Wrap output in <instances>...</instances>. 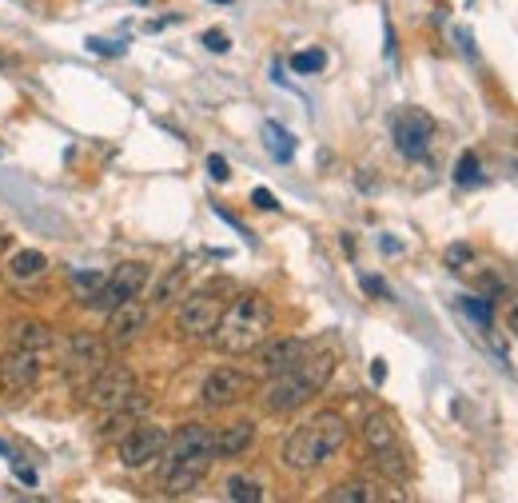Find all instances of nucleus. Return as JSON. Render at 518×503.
<instances>
[{"mask_svg":"<svg viewBox=\"0 0 518 503\" xmlns=\"http://www.w3.org/2000/svg\"><path fill=\"white\" fill-rule=\"evenodd\" d=\"M160 460V488L168 496H188L204 484V476L216 464V432L208 424H180L176 436H168Z\"/></svg>","mask_w":518,"mask_h":503,"instance_id":"f257e3e1","label":"nucleus"},{"mask_svg":"<svg viewBox=\"0 0 518 503\" xmlns=\"http://www.w3.org/2000/svg\"><path fill=\"white\" fill-rule=\"evenodd\" d=\"M331 372H335V356L311 348L295 368H287L279 376H267V388H263L259 400H263V408L271 416H287V412L303 408L315 392H323L327 380H331Z\"/></svg>","mask_w":518,"mask_h":503,"instance_id":"f03ea898","label":"nucleus"},{"mask_svg":"<svg viewBox=\"0 0 518 503\" xmlns=\"http://www.w3.org/2000/svg\"><path fill=\"white\" fill-rule=\"evenodd\" d=\"M271 320H275V312H271L267 296L240 292L224 308V316H220V324L212 332V344L220 352H228V356H248V352H256L259 344L271 336Z\"/></svg>","mask_w":518,"mask_h":503,"instance_id":"7ed1b4c3","label":"nucleus"},{"mask_svg":"<svg viewBox=\"0 0 518 503\" xmlns=\"http://www.w3.org/2000/svg\"><path fill=\"white\" fill-rule=\"evenodd\" d=\"M347 444V420L339 412H315L307 424H299L283 444V464L291 472H315L323 468L339 448Z\"/></svg>","mask_w":518,"mask_h":503,"instance_id":"20e7f679","label":"nucleus"},{"mask_svg":"<svg viewBox=\"0 0 518 503\" xmlns=\"http://www.w3.org/2000/svg\"><path fill=\"white\" fill-rule=\"evenodd\" d=\"M363 444H367L375 468H379L387 480H407L411 464H407V452H403V444H399V428H395V420H391L387 412H371V416L363 420Z\"/></svg>","mask_w":518,"mask_h":503,"instance_id":"39448f33","label":"nucleus"},{"mask_svg":"<svg viewBox=\"0 0 518 503\" xmlns=\"http://www.w3.org/2000/svg\"><path fill=\"white\" fill-rule=\"evenodd\" d=\"M148 284H152V264H144V260H124V264L112 268V276H104V284H100V292L88 300V308L112 312L116 304L144 296Z\"/></svg>","mask_w":518,"mask_h":503,"instance_id":"423d86ee","label":"nucleus"},{"mask_svg":"<svg viewBox=\"0 0 518 503\" xmlns=\"http://www.w3.org/2000/svg\"><path fill=\"white\" fill-rule=\"evenodd\" d=\"M224 308H228V300L220 296V288H200V292L184 296V304H180V312H176V324H180V332L192 336V340H212V332H216Z\"/></svg>","mask_w":518,"mask_h":503,"instance_id":"0eeeda50","label":"nucleus"},{"mask_svg":"<svg viewBox=\"0 0 518 503\" xmlns=\"http://www.w3.org/2000/svg\"><path fill=\"white\" fill-rule=\"evenodd\" d=\"M164 448H168V432L160 424H144L140 420L136 428H128L120 436V464L128 472H144V468H152L164 456Z\"/></svg>","mask_w":518,"mask_h":503,"instance_id":"6e6552de","label":"nucleus"},{"mask_svg":"<svg viewBox=\"0 0 518 503\" xmlns=\"http://www.w3.org/2000/svg\"><path fill=\"white\" fill-rule=\"evenodd\" d=\"M136 392H140V388H136V376H132V368H124V364H104V368L88 380V404H92L96 412H112V408L128 404Z\"/></svg>","mask_w":518,"mask_h":503,"instance_id":"1a4fd4ad","label":"nucleus"},{"mask_svg":"<svg viewBox=\"0 0 518 503\" xmlns=\"http://www.w3.org/2000/svg\"><path fill=\"white\" fill-rule=\"evenodd\" d=\"M391 136H395L399 156L423 160V156L431 152V140H435V120H431V112H423V108H403V112L391 120Z\"/></svg>","mask_w":518,"mask_h":503,"instance_id":"9d476101","label":"nucleus"},{"mask_svg":"<svg viewBox=\"0 0 518 503\" xmlns=\"http://www.w3.org/2000/svg\"><path fill=\"white\" fill-rule=\"evenodd\" d=\"M104 364H108V348H104V340H96L88 332L72 336L64 344V352H60V368H64V376L72 384H88Z\"/></svg>","mask_w":518,"mask_h":503,"instance_id":"9b49d317","label":"nucleus"},{"mask_svg":"<svg viewBox=\"0 0 518 503\" xmlns=\"http://www.w3.org/2000/svg\"><path fill=\"white\" fill-rule=\"evenodd\" d=\"M44 364H48V356H44V352L24 348V344H12V352L0 360V388H4L8 396L28 392V388L40 380Z\"/></svg>","mask_w":518,"mask_h":503,"instance_id":"f8f14e48","label":"nucleus"},{"mask_svg":"<svg viewBox=\"0 0 518 503\" xmlns=\"http://www.w3.org/2000/svg\"><path fill=\"white\" fill-rule=\"evenodd\" d=\"M148 320H152V312L140 304V296H136V300L116 304V308L108 312V324H104V344H112V348H128V344H136V340L144 336Z\"/></svg>","mask_w":518,"mask_h":503,"instance_id":"ddd939ff","label":"nucleus"},{"mask_svg":"<svg viewBox=\"0 0 518 503\" xmlns=\"http://www.w3.org/2000/svg\"><path fill=\"white\" fill-rule=\"evenodd\" d=\"M248 392H252V376H244L240 368H216V372L204 380L200 400H204V408H232V404H240Z\"/></svg>","mask_w":518,"mask_h":503,"instance_id":"4468645a","label":"nucleus"},{"mask_svg":"<svg viewBox=\"0 0 518 503\" xmlns=\"http://www.w3.org/2000/svg\"><path fill=\"white\" fill-rule=\"evenodd\" d=\"M307 352H311V344H307V340H295V336L263 340V344L256 348V372L259 376H279V372L295 368Z\"/></svg>","mask_w":518,"mask_h":503,"instance_id":"2eb2a0df","label":"nucleus"},{"mask_svg":"<svg viewBox=\"0 0 518 503\" xmlns=\"http://www.w3.org/2000/svg\"><path fill=\"white\" fill-rule=\"evenodd\" d=\"M144 412H148V396H144V392H136L128 404H120V408L104 412L100 440H116V436H124L128 428H136V424H140V416H144Z\"/></svg>","mask_w":518,"mask_h":503,"instance_id":"dca6fc26","label":"nucleus"},{"mask_svg":"<svg viewBox=\"0 0 518 503\" xmlns=\"http://www.w3.org/2000/svg\"><path fill=\"white\" fill-rule=\"evenodd\" d=\"M252 440H256V424H252V420H236V424L220 428V432H216V460H236V456H244V452L252 448Z\"/></svg>","mask_w":518,"mask_h":503,"instance_id":"f3484780","label":"nucleus"},{"mask_svg":"<svg viewBox=\"0 0 518 503\" xmlns=\"http://www.w3.org/2000/svg\"><path fill=\"white\" fill-rule=\"evenodd\" d=\"M327 503H379L387 500V492L379 488V484H371V480H351V484H339V488H331Z\"/></svg>","mask_w":518,"mask_h":503,"instance_id":"a211bd4d","label":"nucleus"},{"mask_svg":"<svg viewBox=\"0 0 518 503\" xmlns=\"http://www.w3.org/2000/svg\"><path fill=\"white\" fill-rule=\"evenodd\" d=\"M263 144H267L271 160H279V164H287V160L295 156V136H291L283 124H275V120L263 124Z\"/></svg>","mask_w":518,"mask_h":503,"instance_id":"6ab92c4d","label":"nucleus"},{"mask_svg":"<svg viewBox=\"0 0 518 503\" xmlns=\"http://www.w3.org/2000/svg\"><path fill=\"white\" fill-rule=\"evenodd\" d=\"M44 268H48L44 252H32V248L12 252V260H8V276H12V280H32V276H40Z\"/></svg>","mask_w":518,"mask_h":503,"instance_id":"aec40b11","label":"nucleus"},{"mask_svg":"<svg viewBox=\"0 0 518 503\" xmlns=\"http://www.w3.org/2000/svg\"><path fill=\"white\" fill-rule=\"evenodd\" d=\"M184 280H188V268H168V272H164V280H160V284H156V292H152V304H156V308H168L172 300H180Z\"/></svg>","mask_w":518,"mask_h":503,"instance_id":"412c9836","label":"nucleus"},{"mask_svg":"<svg viewBox=\"0 0 518 503\" xmlns=\"http://www.w3.org/2000/svg\"><path fill=\"white\" fill-rule=\"evenodd\" d=\"M16 344H24V348H36V352L52 356V328H48V324L28 320V324H20V328H16Z\"/></svg>","mask_w":518,"mask_h":503,"instance_id":"4be33fe9","label":"nucleus"},{"mask_svg":"<svg viewBox=\"0 0 518 503\" xmlns=\"http://www.w3.org/2000/svg\"><path fill=\"white\" fill-rule=\"evenodd\" d=\"M224 492H228V500H236V503H259L263 500V488H259L256 480H248V476H232V480L224 484Z\"/></svg>","mask_w":518,"mask_h":503,"instance_id":"5701e85b","label":"nucleus"},{"mask_svg":"<svg viewBox=\"0 0 518 503\" xmlns=\"http://www.w3.org/2000/svg\"><path fill=\"white\" fill-rule=\"evenodd\" d=\"M483 180V168H479V156L475 152H463L459 164H455V184L459 188H475Z\"/></svg>","mask_w":518,"mask_h":503,"instance_id":"b1692460","label":"nucleus"},{"mask_svg":"<svg viewBox=\"0 0 518 503\" xmlns=\"http://www.w3.org/2000/svg\"><path fill=\"white\" fill-rule=\"evenodd\" d=\"M100 284H104V272H72V292H76L84 304L100 292Z\"/></svg>","mask_w":518,"mask_h":503,"instance_id":"393cba45","label":"nucleus"},{"mask_svg":"<svg viewBox=\"0 0 518 503\" xmlns=\"http://www.w3.org/2000/svg\"><path fill=\"white\" fill-rule=\"evenodd\" d=\"M323 64H327V52H323V48H307V52H295V56H291V68H295L299 76L319 72Z\"/></svg>","mask_w":518,"mask_h":503,"instance_id":"a878e982","label":"nucleus"},{"mask_svg":"<svg viewBox=\"0 0 518 503\" xmlns=\"http://www.w3.org/2000/svg\"><path fill=\"white\" fill-rule=\"evenodd\" d=\"M463 312H467L471 320H479L483 328H491V304H487L483 296H463Z\"/></svg>","mask_w":518,"mask_h":503,"instance_id":"bb28decb","label":"nucleus"},{"mask_svg":"<svg viewBox=\"0 0 518 503\" xmlns=\"http://www.w3.org/2000/svg\"><path fill=\"white\" fill-rule=\"evenodd\" d=\"M363 292H371V296H379V300H391V288H387L379 276H363Z\"/></svg>","mask_w":518,"mask_h":503,"instance_id":"cd10ccee","label":"nucleus"},{"mask_svg":"<svg viewBox=\"0 0 518 503\" xmlns=\"http://www.w3.org/2000/svg\"><path fill=\"white\" fill-rule=\"evenodd\" d=\"M208 172H212V180H220V184H224V180L232 176V172H228V160H224V156H208Z\"/></svg>","mask_w":518,"mask_h":503,"instance_id":"c85d7f7f","label":"nucleus"},{"mask_svg":"<svg viewBox=\"0 0 518 503\" xmlns=\"http://www.w3.org/2000/svg\"><path fill=\"white\" fill-rule=\"evenodd\" d=\"M252 204H256V208H263V212H275V208H279V200H275L267 188H256V192H252Z\"/></svg>","mask_w":518,"mask_h":503,"instance_id":"c756f323","label":"nucleus"},{"mask_svg":"<svg viewBox=\"0 0 518 503\" xmlns=\"http://www.w3.org/2000/svg\"><path fill=\"white\" fill-rule=\"evenodd\" d=\"M467 260H471V248H463V244H455V248H451V252H447V264H451V268H455V272H459V268H463V264H467Z\"/></svg>","mask_w":518,"mask_h":503,"instance_id":"7c9ffc66","label":"nucleus"},{"mask_svg":"<svg viewBox=\"0 0 518 503\" xmlns=\"http://www.w3.org/2000/svg\"><path fill=\"white\" fill-rule=\"evenodd\" d=\"M204 44L212 48V52H228L232 44H228V36L224 32H204Z\"/></svg>","mask_w":518,"mask_h":503,"instance_id":"2f4dec72","label":"nucleus"},{"mask_svg":"<svg viewBox=\"0 0 518 503\" xmlns=\"http://www.w3.org/2000/svg\"><path fill=\"white\" fill-rule=\"evenodd\" d=\"M88 48H92V52H100V56H120V52H124L120 44H108V40H96V36L88 40Z\"/></svg>","mask_w":518,"mask_h":503,"instance_id":"473e14b6","label":"nucleus"},{"mask_svg":"<svg viewBox=\"0 0 518 503\" xmlns=\"http://www.w3.org/2000/svg\"><path fill=\"white\" fill-rule=\"evenodd\" d=\"M507 328H511V332L518 336V300H511V304H507Z\"/></svg>","mask_w":518,"mask_h":503,"instance_id":"72a5a7b5","label":"nucleus"},{"mask_svg":"<svg viewBox=\"0 0 518 503\" xmlns=\"http://www.w3.org/2000/svg\"><path fill=\"white\" fill-rule=\"evenodd\" d=\"M371 376H375V384H383V380H387V368H383V360H375V368H371Z\"/></svg>","mask_w":518,"mask_h":503,"instance_id":"f704fd0d","label":"nucleus"},{"mask_svg":"<svg viewBox=\"0 0 518 503\" xmlns=\"http://www.w3.org/2000/svg\"><path fill=\"white\" fill-rule=\"evenodd\" d=\"M0 456H8V448H4V444H0Z\"/></svg>","mask_w":518,"mask_h":503,"instance_id":"c9c22d12","label":"nucleus"},{"mask_svg":"<svg viewBox=\"0 0 518 503\" xmlns=\"http://www.w3.org/2000/svg\"><path fill=\"white\" fill-rule=\"evenodd\" d=\"M220 4H228V0H220Z\"/></svg>","mask_w":518,"mask_h":503,"instance_id":"e433bc0d","label":"nucleus"},{"mask_svg":"<svg viewBox=\"0 0 518 503\" xmlns=\"http://www.w3.org/2000/svg\"><path fill=\"white\" fill-rule=\"evenodd\" d=\"M0 244H4V236H0Z\"/></svg>","mask_w":518,"mask_h":503,"instance_id":"4c0bfd02","label":"nucleus"}]
</instances>
